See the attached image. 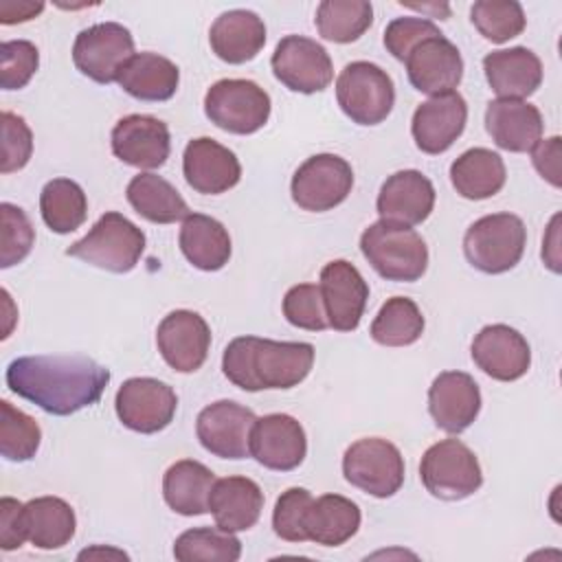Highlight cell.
<instances>
[{
	"label": "cell",
	"instance_id": "cell-1",
	"mask_svg": "<svg viewBox=\"0 0 562 562\" xmlns=\"http://www.w3.org/2000/svg\"><path fill=\"white\" fill-rule=\"evenodd\" d=\"M7 386L50 415L92 406L110 382V369L88 356H22L9 362Z\"/></svg>",
	"mask_w": 562,
	"mask_h": 562
},
{
	"label": "cell",
	"instance_id": "cell-2",
	"mask_svg": "<svg viewBox=\"0 0 562 562\" xmlns=\"http://www.w3.org/2000/svg\"><path fill=\"white\" fill-rule=\"evenodd\" d=\"M314 364L310 342L270 340L259 336L233 338L222 356V371L235 386L257 393L263 389H292Z\"/></svg>",
	"mask_w": 562,
	"mask_h": 562
},
{
	"label": "cell",
	"instance_id": "cell-3",
	"mask_svg": "<svg viewBox=\"0 0 562 562\" xmlns=\"http://www.w3.org/2000/svg\"><path fill=\"white\" fill-rule=\"evenodd\" d=\"M360 252L386 281H417L428 268V248L417 231L378 220L360 235Z\"/></svg>",
	"mask_w": 562,
	"mask_h": 562
},
{
	"label": "cell",
	"instance_id": "cell-4",
	"mask_svg": "<svg viewBox=\"0 0 562 562\" xmlns=\"http://www.w3.org/2000/svg\"><path fill=\"white\" fill-rule=\"evenodd\" d=\"M143 252L145 233L116 211L103 213L86 237L66 248L68 257L116 274L134 270Z\"/></svg>",
	"mask_w": 562,
	"mask_h": 562
},
{
	"label": "cell",
	"instance_id": "cell-5",
	"mask_svg": "<svg viewBox=\"0 0 562 562\" xmlns=\"http://www.w3.org/2000/svg\"><path fill=\"white\" fill-rule=\"evenodd\" d=\"M527 244V228L514 213H492L479 217L463 235V255L472 268L485 274L512 270Z\"/></svg>",
	"mask_w": 562,
	"mask_h": 562
},
{
	"label": "cell",
	"instance_id": "cell-6",
	"mask_svg": "<svg viewBox=\"0 0 562 562\" xmlns=\"http://www.w3.org/2000/svg\"><path fill=\"white\" fill-rule=\"evenodd\" d=\"M424 487L441 501H463L483 485V472L476 454L459 439L432 443L419 463Z\"/></svg>",
	"mask_w": 562,
	"mask_h": 562
},
{
	"label": "cell",
	"instance_id": "cell-7",
	"mask_svg": "<svg viewBox=\"0 0 562 562\" xmlns=\"http://www.w3.org/2000/svg\"><path fill=\"white\" fill-rule=\"evenodd\" d=\"M336 99L358 125L382 123L395 105V86L386 70L371 61H351L336 79Z\"/></svg>",
	"mask_w": 562,
	"mask_h": 562
},
{
	"label": "cell",
	"instance_id": "cell-8",
	"mask_svg": "<svg viewBox=\"0 0 562 562\" xmlns=\"http://www.w3.org/2000/svg\"><path fill=\"white\" fill-rule=\"evenodd\" d=\"M206 119L231 134H255L270 116V94L250 79H220L204 94Z\"/></svg>",
	"mask_w": 562,
	"mask_h": 562
},
{
	"label": "cell",
	"instance_id": "cell-9",
	"mask_svg": "<svg viewBox=\"0 0 562 562\" xmlns=\"http://www.w3.org/2000/svg\"><path fill=\"white\" fill-rule=\"evenodd\" d=\"M342 474L364 494L389 498L404 483V457L389 439L364 437L345 450Z\"/></svg>",
	"mask_w": 562,
	"mask_h": 562
},
{
	"label": "cell",
	"instance_id": "cell-10",
	"mask_svg": "<svg viewBox=\"0 0 562 562\" xmlns=\"http://www.w3.org/2000/svg\"><path fill=\"white\" fill-rule=\"evenodd\" d=\"M353 187L351 165L336 154L310 156L292 176L290 193L299 209L331 211L347 200Z\"/></svg>",
	"mask_w": 562,
	"mask_h": 562
},
{
	"label": "cell",
	"instance_id": "cell-11",
	"mask_svg": "<svg viewBox=\"0 0 562 562\" xmlns=\"http://www.w3.org/2000/svg\"><path fill=\"white\" fill-rule=\"evenodd\" d=\"M134 55V37L119 22L92 24L75 37L72 61L77 70L97 83L116 81L125 61Z\"/></svg>",
	"mask_w": 562,
	"mask_h": 562
},
{
	"label": "cell",
	"instance_id": "cell-12",
	"mask_svg": "<svg viewBox=\"0 0 562 562\" xmlns=\"http://www.w3.org/2000/svg\"><path fill=\"white\" fill-rule=\"evenodd\" d=\"M121 424L140 435H154L167 428L178 408L176 391L156 378H130L114 397Z\"/></svg>",
	"mask_w": 562,
	"mask_h": 562
},
{
	"label": "cell",
	"instance_id": "cell-13",
	"mask_svg": "<svg viewBox=\"0 0 562 562\" xmlns=\"http://www.w3.org/2000/svg\"><path fill=\"white\" fill-rule=\"evenodd\" d=\"M274 77L292 92L314 94L325 90L334 79L329 53L310 37L285 35L270 59Z\"/></svg>",
	"mask_w": 562,
	"mask_h": 562
},
{
	"label": "cell",
	"instance_id": "cell-14",
	"mask_svg": "<svg viewBox=\"0 0 562 562\" xmlns=\"http://www.w3.org/2000/svg\"><path fill=\"white\" fill-rule=\"evenodd\" d=\"M255 422L257 417L250 408L233 400H217L200 411L195 435L202 448L220 459H246Z\"/></svg>",
	"mask_w": 562,
	"mask_h": 562
},
{
	"label": "cell",
	"instance_id": "cell-15",
	"mask_svg": "<svg viewBox=\"0 0 562 562\" xmlns=\"http://www.w3.org/2000/svg\"><path fill=\"white\" fill-rule=\"evenodd\" d=\"M404 64L411 86L430 97L452 92L463 77L461 53L443 33L415 44L404 57Z\"/></svg>",
	"mask_w": 562,
	"mask_h": 562
},
{
	"label": "cell",
	"instance_id": "cell-16",
	"mask_svg": "<svg viewBox=\"0 0 562 562\" xmlns=\"http://www.w3.org/2000/svg\"><path fill=\"white\" fill-rule=\"evenodd\" d=\"M318 290L323 296L327 323L336 331H353L367 307L369 285L353 263L334 259L323 266Z\"/></svg>",
	"mask_w": 562,
	"mask_h": 562
},
{
	"label": "cell",
	"instance_id": "cell-17",
	"mask_svg": "<svg viewBox=\"0 0 562 562\" xmlns=\"http://www.w3.org/2000/svg\"><path fill=\"white\" fill-rule=\"evenodd\" d=\"M112 154L138 169H158L167 162L171 151V136L167 123L149 114H127L116 121L110 134Z\"/></svg>",
	"mask_w": 562,
	"mask_h": 562
},
{
	"label": "cell",
	"instance_id": "cell-18",
	"mask_svg": "<svg viewBox=\"0 0 562 562\" xmlns=\"http://www.w3.org/2000/svg\"><path fill=\"white\" fill-rule=\"evenodd\" d=\"M156 345L162 360L173 371L193 373L209 356L211 329L198 312L173 310L160 321L156 329Z\"/></svg>",
	"mask_w": 562,
	"mask_h": 562
},
{
	"label": "cell",
	"instance_id": "cell-19",
	"mask_svg": "<svg viewBox=\"0 0 562 562\" xmlns=\"http://www.w3.org/2000/svg\"><path fill=\"white\" fill-rule=\"evenodd\" d=\"M250 454L268 470L290 472L299 468L307 454L305 430L292 415H263L250 430Z\"/></svg>",
	"mask_w": 562,
	"mask_h": 562
},
{
	"label": "cell",
	"instance_id": "cell-20",
	"mask_svg": "<svg viewBox=\"0 0 562 562\" xmlns=\"http://www.w3.org/2000/svg\"><path fill=\"white\" fill-rule=\"evenodd\" d=\"M468 123V103L459 92L435 94L419 103L413 121L411 134L424 154L437 156L452 147V143L463 134Z\"/></svg>",
	"mask_w": 562,
	"mask_h": 562
},
{
	"label": "cell",
	"instance_id": "cell-21",
	"mask_svg": "<svg viewBox=\"0 0 562 562\" xmlns=\"http://www.w3.org/2000/svg\"><path fill=\"white\" fill-rule=\"evenodd\" d=\"M472 360L490 378L514 382L529 371L531 349L525 336L503 323L485 325L472 340Z\"/></svg>",
	"mask_w": 562,
	"mask_h": 562
},
{
	"label": "cell",
	"instance_id": "cell-22",
	"mask_svg": "<svg viewBox=\"0 0 562 562\" xmlns=\"http://www.w3.org/2000/svg\"><path fill=\"white\" fill-rule=\"evenodd\" d=\"M428 411L443 432H463L474 424L481 411L479 384L463 371L439 373L428 389Z\"/></svg>",
	"mask_w": 562,
	"mask_h": 562
},
{
	"label": "cell",
	"instance_id": "cell-23",
	"mask_svg": "<svg viewBox=\"0 0 562 562\" xmlns=\"http://www.w3.org/2000/svg\"><path fill=\"white\" fill-rule=\"evenodd\" d=\"M182 173L193 191L220 195L239 182L241 165L228 147L209 136H200L184 147Z\"/></svg>",
	"mask_w": 562,
	"mask_h": 562
},
{
	"label": "cell",
	"instance_id": "cell-24",
	"mask_svg": "<svg viewBox=\"0 0 562 562\" xmlns=\"http://www.w3.org/2000/svg\"><path fill=\"white\" fill-rule=\"evenodd\" d=\"M435 206V187L417 169L395 171L384 180L378 193L375 209L380 220L417 226L432 213Z\"/></svg>",
	"mask_w": 562,
	"mask_h": 562
},
{
	"label": "cell",
	"instance_id": "cell-25",
	"mask_svg": "<svg viewBox=\"0 0 562 562\" xmlns=\"http://www.w3.org/2000/svg\"><path fill=\"white\" fill-rule=\"evenodd\" d=\"M485 130L492 140L507 151H531L542 138V114L520 99H494L485 108Z\"/></svg>",
	"mask_w": 562,
	"mask_h": 562
},
{
	"label": "cell",
	"instance_id": "cell-26",
	"mask_svg": "<svg viewBox=\"0 0 562 562\" xmlns=\"http://www.w3.org/2000/svg\"><path fill=\"white\" fill-rule=\"evenodd\" d=\"M483 72L498 99L525 101L542 83V61L525 46L487 53L483 57Z\"/></svg>",
	"mask_w": 562,
	"mask_h": 562
},
{
	"label": "cell",
	"instance_id": "cell-27",
	"mask_svg": "<svg viewBox=\"0 0 562 562\" xmlns=\"http://www.w3.org/2000/svg\"><path fill=\"white\" fill-rule=\"evenodd\" d=\"M211 50L226 64H246L259 55L266 44L263 20L248 9L224 11L209 31Z\"/></svg>",
	"mask_w": 562,
	"mask_h": 562
},
{
	"label": "cell",
	"instance_id": "cell-28",
	"mask_svg": "<svg viewBox=\"0 0 562 562\" xmlns=\"http://www.w3.org/2000/svg\"><path fill=\"white\" fill-rule=\"evenodd\" d=\"M263 509V492L248 476H224L215 479L209 512L215 525L226 531H246L257 525Z\"/></svg>",
	"mask_w": 562,
	"mask_h": 562
},
{
	"label": "cell",
	"instance_id": "cell-29",
	"mask_svg": "<svg viewBox=\"0 0 562 562\" xmlns=\"http://www.w3.org/2000/svg\"><path fill=\"white\" fill-rule=\"evenodd\" d=\"M178 244L187 261L204 272L222 270L231 259V235L222 222L204 213H189L182 220Z\"/></svg>",
	"mask_w": 562,
	"mask_h": 562
},
{
	"label": "cell",
	"instance_id": "cell-30",
	"mask_svg": "<svg viewBox=\"0 0 562 562\" xmlns=\"http://www.w3.org/2000/svg\"><path fill=\"white\" fill-rule=\"evenodd\" d=\"M116 83L138 101H167L178 90L180 70L158 53H134L121 68Z\"/></svg>",
	"mask_w": 562,
	"mask_h": 562
},
{
	"label": "cell",
	"instance_id": "cell-31",
	"mask_svg": "<svg viewBox=\"0 0 562 562\" xmlns=\"http://www.w3.org/2000/svg\"><path fill=\"white\" fill-rule=\"evenodd\" d=\"M360 507L340 494H323L305 514L307 540L323 547H340L360 529Z\"/></svg>",
	"mask_w": 562,
	"mask_h": 562
},
{
	"label": "cell",
	"instance_id": "cell-32",
	"mask_svg": "<svg viewBox=\"0 0 562 562\" xmlns=\"http://www.w3.org/2000/svg\"><path fill=\"white\" fill-rule=\"evenodd\" d=\"M215 474L200 461L182 459L167 468L162 476L165 503L180 516H202L209 512V496Z\"/></svg>",
	"mask_w": 562,
	"mask_h": 562
},
{
	"label": "cell",
	"instance_id": "cell-33",
	"mask_svg": "<svg viewBox=\"0 0 562 562\" xmlns=\"http://www.w3.org/2000/svg\"><path fill=\"white\" fill-rule=\"evenodd\" d=\"M505 180L503 158L485 147H472L450 165V182L465 200H487L505 187Z\"/></svg>",
	"mask_w": 562,
	"mask_h": 562
},
{
	"label": "cell",
	"instance_id": "cell-34",
	"mask_svg": "<svg viewBox=\"0 0 562 562\" xmlns=\"http://www.w3.org/2000/svg\"><path fill=\"white\" fill-rule=\"evenodd\" d=\"M26 538L42 551L66 547L77 529L75 509L59 496H37L24 503Z\"/></svg>",
	"mask_w": 562,
	"mask_h": 562
},
{
	"label": "cell",
	"instance_id": "cell-35",
	"mask_svg": "<svg viewBox=\"0 0 562 562\" xmlns=\"http://www.w3.org/2000/svg\"><path fill=\"white\" fill-rule=\"evenodd\" d=\"M125 195L130 206L154 224H173L189 215V206L178 189L151 171L134 176L127 182Z\"/></svg>",
	"mask_w": 562,
	"mask_h": 562
},
{
	"label": "cell",
	"instance_id": "cell-36",
	"mask_svg": "<svg viewBox=\"0 0 562 562\" xmlns=\"http://www.w3.org/2000/svg\"><path fill=\"white\" fill-rule=\"evenodd\" d=\"M40 213L53 233L68 235L86 222L88 198L75 180L53 178L40 193Z\"/></svg>",
	"mask_w": 562,
	"mask_h": 562
},
{
	"label": "cell",
	"instance_id": "cell-37",
	"mask_svg": "<svg viewBox=\"0 0 562 562\" xmlns=\"http://www.w3.org/2000/svg\"><path fill=\"white\" fill-rule=\"evenodd\" d=\"M318 35L327 42L349 44L364 35L373 22V7L367 0H323L316 9Z\"/></svg>",
	"mask_w": 562,
	"mask_h": 562
},
{
	"label": "cell",
	"instance_id": "cell-38",
	"mask_svg": "<svg viewBox=\"0 0 562 562\" xmlns=\"http://www.w3.org/2000/svg\"><path fill=\"white\" fill-rule=\"evenodd\" d=\"M424 316L408 296L389 299L371 323V338L382 347H406L422 338Z\"/></svg>",
	"mask_w": 562,
	"mask_h": 562
},
{
	"label": "cell",
	"instance_id": "cell-39",
	"mask_svg": "<svg viewBox=\"0 0 562 562\" xmlns=\"http://www.w3.org/2000/svg\"><path fill=\"white\" fill-rule=\"evenodd\" d=\"M239 555V538L217 525L187 529L173 542V558L180 562H237Z\"/></svg>",
	"mask_w": 562,
	"mask_h": 562
},
{
	"label": "cell",
	"instance_id": "cell-40",
	"mask_svg": "<svg viewBox=\"0 0 562 562\" xmlns=\"http://www.w3.org/2000/svg\"><path fill=\"white\" fill-rule=\"evenodd\" d=\"M42 441L37 422L9 400H0V452L7 461H29Z\"/></svg>",
	"mask_w": 562,
	"mask_h": 562
},
{
	"label": "cell",
	"instance_id": "cell-41",
	"mask_svg": "<svg viewBox=\"0 0 562 562\" xmlns=\"http://www.w3.org/2000/svg\"><path fill=\"white\" fill-rule=\"evenodd\" d=\"M474 29L490 42L503 44L525 31L527 18L516 0H479L470 9Z\"/></svg>",
	"mask_w": 562,
	"mask_h": 562
},
{
	"label": "cell",
	"instance_id": "cell-42",
	"mask_svg": "<svg viewBox=\"0 0 562 562\" xmlns=\"http://www.w3.org/2000/svg\"><path fill=\"white\" fill-rule=\"evenodd\" d=\"M0 268H11L20 263L35 244V231L26 213L11 204H0Z\"/></svg>",
	"mask_w": 562,
	"mask_h": 562
},
{
	"label": "cell",
	"instance_id": "cell-43",
	"mask_svg": "<svg viewBox=\"0 0 562 562\" xmlns=\"http://www.w3.org/2000/svg\"><path fill=\"white\" fill-rule=\"evenodd\" d=\"M283 316L290 325L307 331H323L329 327L321 290L314 283H299L285 292Z\"/></svg>",
	"mask_w": 562,
	"mask_h": 562
},
{
	"label": "cell",
	"instance_id": "cell-44",
	"mask_svg": "<svg viewBox=\"0 0 562 562\" xmlns=\"http://www.w3.org/2000/svg\"><path fill=\"white\" fill-rule=\"evenodd\" d=\"M314 496L305 487H290L285 490L272 512V529L281 540L288 542H305V514L312 505Z\"/></svg>",
	"mask_w": 562,
	"mask_h": 562
},
{
	"label": "cell",
	"instance_id": "cell-45",
	"mask_svg": "<svg viewBox=\"0 0 562 562\" xmlns=\"http://www.w3.org/2000/svg\"><path fill=\"white\" fill-rule=\"evenodd\" d=\"M40 66L37 46L29 40H9L0 44V86L2 90L24 88Z\"/></svg>",
	"mask_w": 562,
	"mask_h": 562
},
{
	"label": "cell",
	"instance_id": "cell-46",
	"mask_svg": "<svg viewBox=\"0 0 562 562\" xmlns=\"http://www.w3.org/2000/svg\"><path fill=\"white\" fill-rule=\"evenodd\" d=\"M2 127V154H0V171L13 173L26 167L33 154V134L26 121L20 114L2 112L0 114Z\"/></svg>",
	"mask_w": 562,
	"mask_h": 562
},
{
	"label": "cell",
	"instance_id": "cell-47",
	"mask_svg": "<svg viewBox=\"0 0 562 562\" xmlns=\"http://www.w3.org/2000/svg\"><path fill=\"white\" fill-rule=\"evenodd\" d=\"M441 31L426 18H395L384 29V46L395 59L404 61V57L415 44Z\"/></svg>",
	"mask_w": 562,
	"mask_h": 562
},
{
	"label": "cell",
	"instance_id": "cell-48",
	"mask_svg": "<svg viewBox=\"0 0 562 562\" xmlns=\"http://www.w3.org/2000/svg\"><path fill=\"white\" fill-rule=\"evenodd\" d=\"M26 525H24V503L4 496L0 501V549L13 551L24 544Z\"/></svg>",
	"mask_w": 562,
	"mask_h": 562
},
{
	"label": "cell",
	"instance_id": "cell-49",
	"mask_svg": "<svg viewBox=\"0 0 562 562\" xmlns=\"http://www.w3.org/2000/svg\"><path fill=\"white\" fill-rule=\"evenodd\" d=\"M560 156H562V138L551 136V138H540L533 149H531V162L536 171L555 189L562 184L560 180Z\"/></svg>",
	"mask_w": 562,
	"mask_h": 562
},
{
	"label": "cell",
	"instance_id": "cell-50",
	"mask_svg": "<svg viewBox=\"0 0 562 562\" xmlns=\"http://www.w3.org/2000/svg\"><path fill=\"white\" fill-rule=\"evenodd\" d=\"M44 11V2H11L4 0L0 2V22L2 24H15V22H26L33 20L35 15H40Z\"/></svg>",
	"mask_w": 562,
	"mask_h": 562
},
{
	"label": "cell",
	"instance_id": "cell-51",
	"mask_svg": "<svg viewBox=\"0 0 562 562\" xmlns=\"http://www.w3.org/2000/svg\"><path fill=\"white\" fill-rule=\"evenodd\" d=\"M558 222H560V215H553V220H551V224H549V233H547V237L542 239V259H544V263H547L553 272H560Z\"/></svg>",
	"mask_w": 562,
	"mask_h": 562
},
{
	"label": "cell",
	"instance_id": "cell-52",
	"mask_svg": "<svg viewBox=\"0 0 562 562\" xmlns=\"http://www.w3.org/2000/svg\"><path fill=\"white\" fill-rule=\"evenodd\" d=\"M94 555H116V558H123V560H127V555H125L123 551H114V549H99V547L81 551V553H79V560H83V558H94Z\"/></svg>",
	"mask_w": 562,
	"mask_h": 562
}]
</instances>
